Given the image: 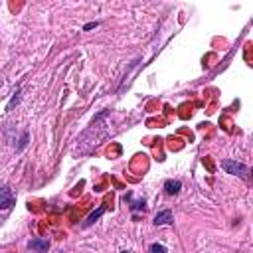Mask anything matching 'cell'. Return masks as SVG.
<instances>
[{"instance_id":"5b68a950","label":"cell","mask_w":253,"mask_h":253,"mask_svg":"<svg viewBox=\"0 0 253 253\" xmlns=\"http://www.w3.org/2000/svg\"><path fill=\"white\" fill-rule=\"evenodd\" d=\"M164 190H166L168 196H176L180 190H182V182L180 180H166L164 182Z\"/></svg>"},{"instance_id":"8fae6325","label":"cell","mask_w":253,"mask_h":253,"mask_svg":"<svg viewBox=\"0 0 253 253\" xmlns=\"http://www.w3.org/2000/svg\"><path fill=\"white\" fill-rule=\"evenodd\" d=\"M131 208H133V210H141V208H145V200H141V202H135Z\"/></svg>"},{"instance_id":"52a82bcc","label":"cell","mask_w":253,"mask_h":253,"mask_svg":"<svg viewBox=\"0 0 253 253\" xmlns=\"http://www.w3.org/2000/svg\"><path fill=\"white\" fill-rule=\"evenodd\" d=\"M148 253H166V247H164L163 243H152Z\"/></svg>"},{"instance_id":"8992f818","label":"cell","mask_w":253,"mask_h":253,"mask_svg":"<svg viewBox=\"0 0 253 253\" xmlns=\"http://www.w3.org/2000/svg\"><path fill=\"white\" fill-rule=\"evenodd\" d=\"M105 210H107L105 206H99V210H97V212H93V214H91V216H89V217L85 219V224H83V228H89V226H93L95 221H97V219H99V217H101V216L105 214Z\"/></svg>"},{"instance_id":"7a4b0ae2","label":"cell","mask_w":253,"mask_h":253,"mask_svg":"<svg viewBox=\"0 0 253 253\" xmlns=\"http://www.w3.org/2000/svg\"><path fill=\"white\" fill-rule=\"evenodd\" d=\"M16 204V196L12 194V190L8 186H0V212L10 210Z\"/></svg>"},{"instance_id":"3957f363","label":"cell","mask_w":253,"mask_h":253,"mask_svg":"<svg viewBox=\"0 0 253 253\" xmlns=\"http://www.w3.org/2000/svg\"><path fill=\"white\" fill-rule=\"evenodd\" d=\"M28 247L32 251H36V253H48L50 249V241L44 239V237H34V239H30L28 241Z\"/></svg>"},{"instance_id":"277c9868","label":"cell","mask_w":253,"mask_h":253,"mask_svg":"<svg viewBox=\"0 0 253 253\" xmlns=\"http://www.w3.org/2000/svg\"><path fill=\"white\" fill-rule=\"evenodd\" d=\"M170 224H174V217H172L170 210H163L154 216V226H170Z\"/></svg>"},{"instance_id":"9c48e42d","label":"cell","mask_w":253,"mask_h":253,"mask_svg":"<svg viewBox=\"0 0 253 253\" xmlns=\"http://www.w3.org/2000/svg\"><path fill=\"white\" fill-rule=\"evenodd\" d=\"M26 145H28V133H24V135H22V139H20V145H18V150H22Z\"/></svg>"},{"instance_id":"6da1fadb","label":"cell","mask_w":253,"mask_h":253,"mask_svg":"<svg viewBox=\"0 0 253 253\" xmlns=\"http://www.w3.org/2000/svg\"><path fill=\"white\" fill-rule=\"evenodd\" d=\"M221 168L232 176H239V178H249V168L243 163H237L235 158H226L221 161Z\"/></svg>"},{"instance_id":"30bf717a","label":"cell","mask_w":253,"mask_h":253,"mask_svg":"<svg viewBox=\"0 0 253 253\" xmlns=\"http://www.w3.org/2000/svg\"><path fill=\"white\" fill-rule=\"evenodd\" d=\"M97 26H99V22H89V24L83 26V30H93V28H97Z\"/></svg>"},{"instance_id":"7c38bea8","label":"cell","mask_w":253,"mask_h":253,"mask_svg":"<svg viewBox=\"0 0 253 253\" xmlns=\"http://www.w3.org/2000/svg\"><path fill=\"white\" fill-rule=\"evenodd\" d=\"M121 253H129V251H121Z\"/></svg>"},{"instance_id":"ba28073f","label":"cell","mask_w":253,"mask_h":253,"mask_svg":"<svg viewBox=\"0 0 253 253\" xmlns=\"http://www.w3.org/2000/svg\"><path fill=\"white\" fill-rule=\"evenodd\" d=\"M18 101H20V91H16V93H14V97H12V101H10L8 105H6V111H10V109L14 107V103H18Z\"/></svg>"}]
</instances>
